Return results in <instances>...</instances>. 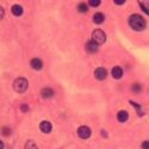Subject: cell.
Returning a JSON list of instances; mask_svg holds the SVG:
<instances>
[{"label": "cell", "mask_w": 149, "mask_h": 149, "mask_svg": "<svg viewBox=\"0 0 149 149\" xmlns=\"http://www.w3.org/2000/svg\"><path fill=\"white\" fill-rule=\"evenodd\" d=\"M129 25L131 26V29H134L136 31H142L146 29L147 23L143 17H141L139 15H132L129 18Z\"/></svg>", "instance_id": "6da1fadb"}, {"label": "cell", "mask_w": 149, "mask_h": 149, "mask_svg": "<svg viewBox=\"0 0 149 149\" xmlns=\"http://www.w3.org/2000/svg\"><path fill=\"white\" fill-rule=\"evenodd\" d=\"M13 88L18 93H24L28 90V80L25 78H18L13 82Z\"/></svg>", "instance_id": "7a4b0ae2"}, {"label": "cell", "mask_w": 149, "mask_h": 149, "mask_svg": "<svg viewBox=\"0 0 149 149\" xmlns=\"http://www.w3.org/2000/svg\"><path fill=\"white\" fill-rule=\"evenodd\" d=\"M92 41L95 42L98 45H100V44L105 43V41H106V35L104 33L103 30L97 29V30H94L93 33H92Z\"/></svg>", "instance_id": "3957f363"}, {"label": "cell", "mask_w": 149, "mask_h": 149, "mask_svg": "<svg viewBox=\"0 0 149 149\" xmlns=\"http://www.w3.org/2000/svg\"><path fill=\"white\" fill-rule=\"evenodd\" d=\"M91 129L88 127H86V125H82L78 129V135H79V137L86 140V139H88L90 136H91Z\"/></svg>", "instance_id": "277c9868"}, {"label": "cell", "mask_w": 149, "mask_h": 149, "mask_svg": "<svg viewBox=\"0 0 149 149\" xmlns=\"http://www.w3.org/2000/svg\"><path fill=\"white\" fill-rule=\"evenodd\" d=\"M106 75H107V70L105 68H103V67H99V68H97L94 70V77L98 80H104L106 78Z\"/></svg>", "instance_id": "5b68a950"}, {"label": "cell", "mask_w": 149, "mask_h": 149, "mask_svg": "<svg viewBox=\"0 0 149 149\" xmlns=\"http://www.w3.org/2000/svg\"><path fill=\"white\" fill-rule=\"evenodd\" d=\"M98 48H99V45L95 42H93V41H88L87 43H86V50H87L88 53H91V54L97 53Z\"/></svg>", "instance_id": "8992f818"}, {"label": "cell", "mask_w": 149, "mask_h": 149, "mask_svg": "<svg viewBox=\"0 0 149 149\" xmlns=\"http://www.w3.org/2000/svg\"><path fill=\"white\" fill-rule=\"evenodd\" d=\"M40 129H41L42 132H44V134H49V132L52 131V129H53V125H52V123H50V122L44 120V122H42V123L40 124Z\"/></svg>", "instance_id": "52a82bcc"}, {"label": "cell", "mask_w": 149, "mask_h": 149, "mask_svg": "<svg viewBox=\"0 0 149 149\" xmlns=\"http://www.w3.org/2000/svg\"><path fill=\"white\" fill-rule=\"evenodd\" d=\"M30 65H31V67H32L33 69H36V70H40V69H42V67H43V63H42V61H41L40 58H32L31 62H30Z\"/></svg>", "instance_id": "ba28073f"}, {"label": "cell", "mask_w": 149, "mask_h": 149, "mask_svg": "<svg viewBox=\"0 0 149 149\" xmlns=\"http://www.w3.org/2000/svg\"><path fill=\"white\" fill-rule=\"evenodd\" d=\"M111 74H112V77L115 79H120L123 77V70H122L120 67L117 66V67H113L112 68V72H111Z\"/></svg>", "instance_id": "9c48e42d"}, {"label": "cell", "mask_w": 149, "mask_h": 149, "mask_svg": "<svg viewBox=\"0 0 149 149\" xmlns=\"http://www.w3.org/2000/svg\"><path fill=\"white\" fill-rule=\"evenodd\" d=\"M117 118H118V120H119V122L124 123V122H127V120H128L129 115H128L127 111H119L118 115H117Z\"/></svg>", "instance_id": "30bf717a"}, {"label": "cell", "mask_w": 149, "mask_h": 149, "mask_svg": "<svg viewBox=\"0 0 149 149\" xmlns=\"http://www.w3.org/2000/svg\"><path fill=\"white\" fill-rule=\"evenodd\" d=\"M12 13H13L15 16L19 17L23 15V7L20 5H13L12 6Z\"/></svg>", "instance_id": "8fae6325"}, {"label": "cell", "mask_w": 149, "mask_h": 149, "mask_svg": "<svg viewBox=\"0 0 149 149\" xmlns=\"http://www.w3.org/2000/svg\"><path fill=\"white\" fill-rule=\"evenodd\" d=\"M104 15L103 13H100V12H98V13H95L94 16H93V22L95 23V24H102L103 22H104Z\"/></svg>", "instance_id": "7c38bea8"}, {"label": "cell", "mask_w": 149, "mask_h": 149, "mask_svg": "<svg viewBox=\"0 0 149 149\" xmlns=\"http://www.w3.org/2000/svg\"><path fill=\"white\" fill-rule=\"evenodd\" d=\"M54 95V91L52 88H44L42 91V97L44 99H49V98H52Z\"/></svg>", "instance_id": "4fadbf2b"}, {"label": "cell", "mask_w": 149, "mask_h": 149, "mask_svg": "<svg viewBox=\"0 0 149 149\" xmlns=\"http://www.w3.org/2000/svg\"><path fill=\"white\" fill-rule=\"evenodd\" d=\"M140 6L143 10V12L149 16V1H140Z\"/></svg>", "instance_id": "5bb4252c"}, {"label": "cell", "mask_w": 149, "mask_h": 149, "mask_svg": "<svg viewBox=\"0 0 149 149\" xmlns=\"http://www.w3.org/2000/svg\"><path fill=\"white\" fill-rule=\"evenodd\" d=\"M25 149H38V147H37V144L33 142V141H28L25 143V147H24Z\"/></svg>", "instance_id": "9a60e30c"}, {"label": "cell", "mask_w": 149, "mask_h": 149, "mask_svg": "<svg viewBox=\"0 0 149 149\" xmlns=\"http://www.w3.org/2000/svg\"><path fill=\"white\" fill-rule=\"evenodd\" d=\"M78 10L80 11V12H86L88 10V6L86 5V4H79V6H78Z\"/></svg>", "instance_id": "2e32d148"}, {"label": "cell", "mask_w": 149, "mask_h": 149, "mask_svg": "<svg viewBox=\"0 0 149 149\" xmlns=\"http://www.w3.org/2000/svg\"><path fill=\"white\" fill-rule=\"evenodd\" d=\"M92 7H97L100 5V0H90V3H88Z\"/></svg>", "instance_id": "e0dca14e"}, {"label": "cell", "mask_w": 149, "mask_h": 149, "mask_svg": "<svg viewBox=\"0 0 149 149\" xmlns=\"http://www.w3.org/2000/svg\"><path fill=\"white\" fill-rule=\"evenodd\" d=\"M132 91H134V92H136V93H139V92L141 91V86H140L139 84L132 85Z\"/></svg>", "instance_id": "ac0fdd59"}, {"label": "cell", "mask_w": 149, "mask_h": 149, "mask_svg": "<svg viewBox=\"0 0 149 149\" xmlns=\"http://www.w3.org/2000/svg\"><path fill=\"white\" fill-rule=\"evenodd\" d=\"M20 110L23 111V112H26V111L29 110V106H28V105H25V104H23V105L20 106Z\"/></svg>", "instance_id": "d6986e66"}, {"label": "cell", "mask_w": 149, "mask_h": 149, "mask_svg": "<svg viewBox=\"0 0 149 149\" xmlns=\"http://www.w3.org/2000/svg\"><path fill=\"white\" fill-rule=\"evenodd\" d=\"M142 149H149V142L148 141L142 143Z\"/></svg>", "instance_id": "ffe728a7"}, {"label": "cell", "mask_w": 149, "mask_h": 149, "mask_svg": "<svg viewBox=\"0 0 149 149\" xmlns=\"http://www.w3.org/2000/svg\"><path fill=\"white\" fill-rule=\"evenodd\" d=\"M124 3H125V0H115V4L117 5H123Z\"/></svg>", "instance_id": "44dd1931"}, {"label": "cell", "mask_w": 149, "mask_h": 149, "mask_svg": "<svg viewBox=\"0 0 149 149\" xmlns=\"http://www.w3.org/2000/svg\"><path fill=\"white\" fill-rule=\"evenodd\" d=\"M3 132H4L5 135H8V134H10V130H8V128H4V129H3Z\"/></svg>", "instance_id": "7402d4cb"}, {"label": "cell", "mask_w": 149, "mask_h": 149, "mask_svg": "<svg viewBox=\"0 0 149 149\" xmlns=\"http://www.w3.org/2000/svg\"><path fill=\"white\" fill-rule=\"evenodd\" d=\"M0 149H4V143L0 142Z\"/></svg>", "instance_id": "603a6c76"}, {"label": "cell", "mask_w": 149, "mask_h": 149, "mask_svg": "<svg viewBox=\"0 0 149 149\" xmlns=\"http://www.w3.org/2000/svg\"><path fill=\"white\" fill-rule=\"evenodd\" d=\"M4 13H5V12H4V10H3V8H1V18H3V17H4Z\"/></svg>", "instance_id": "cb8c5ba5"}]
</instances>
